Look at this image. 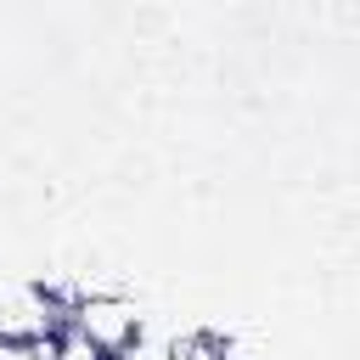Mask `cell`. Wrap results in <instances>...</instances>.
<instances>
[{
    "label": "cell",
    "instance_id": "obj_1",
    "mask_svg": "<svg viewBox=\"0 0 360 360\" xmlns=\"http://www.w3.org/2000/svg\"><path fill=\"white\" fill-rule=\"evenodd\" d=\"M68 326H73L79 338H90L107 360H118V354L135 343V332H141L146 321H141V309H135V304H124V298L79 292V298H73V309H68Z\"/></svg>",
    "mask_w": 360,
    "mask_h": 360
},
{
    "label": "cell",
    "instance_id": "obj_2",
    "mask_svg": "<svg viewBox=\"0 0 360 360\" xmlns=\"http://www.w3.org/2000/svg\"><path fill=\"white\" fill-rule=\"evenodd\" d=\"M225 354H231V349H225L219 338L197 332V326H152V321H146L118 360H225Z\"/></svg>",
    "mask_w": 360,
    "mask_h": 360
},
{
    "label": "cell",
    "instance_id": "obj_3",
    "mask_svg": "<svg viewBox=\"0 0 360 360\" xmlns=\"http://www.w3.org/2000/svg\"><path fill=\"white\" fill-rule=\"evenodd\" d=\"M0 360H56V338H0Z\"/></svg>",
    "mask_w": 360,
    "mask_h": 360
}]
</instances>
